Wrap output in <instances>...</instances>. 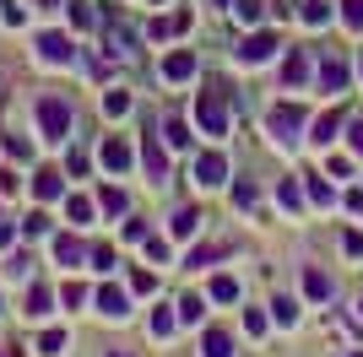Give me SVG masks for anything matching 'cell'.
I'll return each mask as SVG.
<instances>
[{
    "label": "cell",
    "instance_id": "obj_1",
    "mask_svg": "<svg viewBox=\"0 0 363 357\" xmlns=\"http://www.w3.org/2000/svg\"><path fill=\"white\" fill-rule=\"evenodd\" d=\"M196 114H201V125H206V135H223V130H228V114H223V87L201 92Z\"/></svg>",
    "mask_w": 363,
    "mask_h": 357
},
{
    "label": "cell",
    "instance_id": "obj_2",
    "mask_svg": "<svg viewBox=\"0 0 363 357\" xmlns=\"http://www.w3.org/2000/svg\"><path fill=\"white\" fill-rule=\"evenodd\" d=\"M38 125H44V135H55V141H60V135L71 130V108L55 103V98H44V103H38Z\"/></svg>",
    "mask_w": 363,
    "mask_h": 357
},
{
    "label": "cell",
    "instance_id": "obj_3",
    "mask_svg": "<svg viewBox=\"0 0 363 357\" xmlns=\"http://www.w3.org/2000/svg\"><path fill=\"white\" fill-rule=\"evenodd\" d=\"M303 125V108H293V103H282V108H272V135L277 141H293V130Z\"/></svg>",
    "mask_w": 363,
    "mask_h": 357
},
{
    "label": "cell",
    "instance_id": "obj_4",
    "mask_svg": "<svg viewBox=\"0 0 363 357\" xmlns=\"http://www.w3.org/2000/svg\"><path fill=\"white\" fill-rule=\"evenodd\" d=\"M272 49H277V33H255V38H250V44H244L239 55L250 60V65H255V60H266V55H272Z\"/></svg>",
    "mask_w": 363,
    "mask_h": 357
},
{
    "label": "cell",
    "instance_id": "obj_5",
    "mask_svg": "<svg viewBox=\"0 0 363 357\" xmlns=\"http://www.w3.org/2000/svg\"><path fill=\"white\" fill-rule=\"evenodd\" d=\"M163 76H168V81H184V76H196V55H184V49H179V55H168Z\"/></svg>",
    "mask_w": 363,
    "mask_h": 357
},
{
    "label": "cell",
    "instance_id": "obj_6",
    "mask_svg": "<svg viewBox=\"0 0 363 357\" xmlns=\"http://www.w3.org/2000/svg\"><path fill=\"white\" fill-rule=\"evenodd\" d=\"M38 55L44 60H71V44H65L60 33H44V38H38Z\"/></svg>",
    "mask_w": 363,
    "mask_h": 357
},
{
    "label": "cell",
    "instance_id": "obj_7",
    "mask_svg": "<svg viewBox=\"0 0 363 357\" xmlns=\"http://www.w3.org/2000/svg\"><path fill=\"white\" fill-rule=\"evenodd\" d=\"M223 174H228V163L217 157V152H212V157H201V184H223Z\"/></svg>",
    "mask_w": 363,
    "mask_h": 357
},
{
    "label": "cell",
    "instance_id": "obj_8",
    "mask_svg": "<svg viewBox=\"0 0 363 357\" xmlns=\"http://www.w3.org/2000/svg\"><path fill=\"white\" fill-rule=\"evenodd\" d=\"M206 357H233V341H228V330H212V336H206Z\"/></svg>",
    "mask_w": 363,
    "mask_h": 357
},
{
    "label": "cell",
    "instance_id": "obj_9",
    "mask_svg": "<svg viewBox=\"0 0 363 357\" xmlns=\"http://www.w3.org/2000/svg\"><path fill=\"white\" fill-rule=\"evenodd\" d=\"M104 163H108V168H114V174H120V168H125V163H130V152H125V147H120V141H104Z\"/></svg>",
    "mask_w": 363,
    "mask_h": 357
},
{
    "label": "cell",
    "instance_id": "obj_10",
    "mask_svg": "<svg viewBox=\"0 0 363 357\" xmlns=\"http://www.w3.org/2000/svg\"><path fill=\"white\" fill-rule=\"evenodd\" d=\"M98 309L120 319V314H125V293H114V287H108V293H98Z\"/></svg>",
    "mask_w": 363,
    "mask_h": 357
},
{
    "label": "cell",
    "instance_id": "obj_11",
    "mask_svg": "<svg viewBox=\"0 0 363 357\" xmlns=\"http://www.w3.org/2000/svg\"><path fill=\"white\" fill-rule=\"evenodd\" d=\"M303 287H309V298H331V282H325L320 271H309V276H303Z\"/></svg>",
    "mask_w": 363,
    "mask_h": 357
},
{
    "label": "cell",
    "instance_id": "obj_12",
    "mask_svg": "<svg viewBox=\"0 0 363 357\" xmlns=\"http://www.w3.org/2000/svg\"><path fill=\"white\" fill-rule=\"evenodd\" d=\"M196 222H201V217H196V211H174V233H196Z\"/></svg>",
    "mask_w": 363,
    "mask_h": 357
},
{
    "label": "cell",
    "instance_id": "obj_13",
    "mask_svg": "<svg viewBox=\"0 0 363 357\" xmlns=\"http://www.w3.org/2000/svg\"><path fill=\"white\" fill-rule=\"evenodd\" d=\"M342 125V114H325V119H315V141H331V130Z\"/></svg>",
    "mask_w": 363,
    "mask_h": 357
},
{
    "label": "cell",
    "instance_id": "obj_14",
    "mask_svg": "<svg viewBox=\"0 0 363 357\" xmlns=\"http://www.w3.org/2000/svg\"><path fill=\"white\" fill-rule=\"evenodd\" d=\"M342 16H347V28H363V0H342Z\"/></svg>",
    "mask_w": 363,
    "mask_h": 357
},
{
    "label": "cell",
    "instance_id": "obj_15",
    "mask_svg": "<svg viewBox=\"0 0 363 357\" xmlns=\"http://www.w3.org/2000/svg\"><path fill=\"white\" fill-rule=\"evenodd\" d=\"M320 81H325V87H342V81H347V71H342V65H325V71H320Z\"/></svg>",
    "mask_w": 363,
    "mask_h": 357
},
{
    "label": "cell",
    "instance_id": "obj_16",
    "mask_svg": "<svg viewBox=\"0 0 363 357\" xmlns=\"http://www.w3.org/2000/svg\"><path fill=\"white\" fill-rule=\"evenodd\" d=\"M55 254H60V260H65V266H71V260H82V249H76V244H71V238H60V244H55Z\"/></svg>",
    "mask_w": 363,
    "mask_h": 357
},
{
    "label": "cell",
    "instance_id": "obj_17",
    "mask_svg": "<svg viewBox=\"0 0 363 357\" xmlns=\"http://www.w3.org/2000/svg\"><path fill=\"white\" fill-rule=\"evenodd\" d=\"M325 16H331V11H325V0H309V11H303V22H325Z\"/></svg>",
    "mask_w": 363,
    "mask_h": 357
},
{
    "label": "cell",
    "instance_id": "obj_18",
    "mask_svg": "<svg viewBox=\"0 0 363 357\" xmlns=\"http://www.w3.org/2000/svg\"><path fill=\"white\" fill-rule=\"evenodd\" d=\"M179 314L184 319H201V298H179Z\"/></svg>",
    "mask_w": 363,
    "mask_h": 357
},
{
    "label": "cell",
    "instance_id": "obj_19",
    "mask_svg": "<svg viewBox=\"0 0 363 357\" xmlns=\"http://www.w3.org/2000/svg\"><path fill=\"white\" fill-rule=\"evenodd\" d=\"M352 147H358V152H363V125H352Z\"/></svg>",
    "mask_w": 363,
    "mask_h": 357
},
{
    "label": "cell",
    "instance_id": "obj_20",
    "mask_svg": "<svg viewBox=\"0 0 363 357\" xmlns=\"http://www.w3.org/2000/svg\"><path fill=\"white\" fill-rule=\"evenodd\" d=\"M114 357H125V352H114Z\"/></svg>",
    "mask_w": 363,
    "mask_h": 357
},
{
    "label": "cell",
    "instance_id": "obj_21",
    "mask_svg": "<svg viewBox=\"0 0 363 357\" xmlns=\"http://www.w3.org/2000/svg\"><path fill=\"white\" fill-rule=\"evenodd\" d=\"M358 314H363V303H358Z\"/></svg>",
    "mask_w": 363,
    "mask_h": 357
}]
</instances>
